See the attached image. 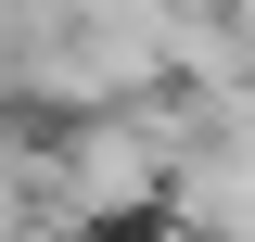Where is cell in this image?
I'll return each mask as SVG.
<instances>
[{"instance_id": "cell-1", "label": "cell", "mask_w": 255, "mask_h": 242, "mask_svg": "<svg viewBox=\"0 0 255 242\" xmlns=\"http://www.w3.org/2000/svg\"><path fill=\"white\" fill-rule=\"evenodd\" d=\"M140 191H153V153L128 140V127H102V140H77V166H64V204L115 217V204H140Z\"/></svg>"}]
</instances>
